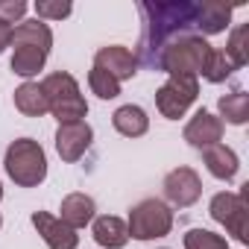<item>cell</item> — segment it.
<instances>
[{
  "label": "cell",
  "instance_id": "6",
  "mask_svg": "<svg viewBox=\"0 0 249 249\" xmlns=\"http://www.w3.org/2000/svg\"><path fill=\"white\" fill-rule=\"evenodd\" d=\"M173 229V211L161 202V199H141L132 211H129V223L126 231L135 240H153V237H164Z\"/></svg>",
  "mask_w": 249,
  "mask_h": 249
},
{
  "label": "cell",
  "instance_id": "2",
  "mask_svg": "<svg viewBox=\"0 0 249 249\" xmlns=\"http://www.w3.org/2000/svg\"><path fill=\"white\" fill-rule=\"evenodd\" d=\"M12 71L18 76H33L44 68L47 53L53 47V33L44 21H21L12 30Z\"/></svg>",
  "mask_w": 249,
  "mask_h": 249
},
{
  "label": "cell",
  "instance_id": "5",
  "mask_svg": "<svg viewBox=\"0 0 249 249\" xmlns=\"http://www.w3.org/2000/svg\"><path fill=\"white\" fill-rule=\"evenodd\" d=\"M41 91H44L47 106H50V111L59 123H76L88 114V103L79 94V85L71 73H65V71L50 73L41 82Z\"/></svg>",
  "mask_w": 249,
  "mask_h": 249
},
{
  "label": "cell",
  "instance_id": "1",
  "mask_svg": "<svg viewBox=\"0 0 249 249\" xmlns=\"http://www.w3.org/2000/svg\"><path fill=\"white\" fill-rule=\"evenodd\" d=\"M144 15V33L138 44V62L144 68L159 71L161 53L182 36H191L196 30V3L173 0V3H141Z\"/></svg>",
  "mask_w": 249,
  "mask_h": 249
},
{
  "label": "cell",
  "instance_id": "8",
  "mask_svg": "<svg viewBox=\"0 0 249 249\" xmlns=\"http://www.w3.org/2000/svg\"><path fill=\"white\" fill-rule=\"evenodd\" d=\"M199 94V85H196V76H170L159 91H156V106L164 117L170 120H179L188 106L196 100Z\"/></svg>",
  "mask_w": 249,
  "mask_h": 249
},
{
  "label": "cell",
  "instance_id": "22",
  "mask_svg": "<svg viewBox=\"0 0 249 249\" xmlns=\"http://www.w3.org/2000/svg\"><path fill=\"white\" fill-rule=\"evenodd\" d=\"M234 71H237V68L231 65V59H229L223 50H211V56H208V62H205L202 76H205L208 82H223V79H229Z\"/></svg>",
  "mask_w": 249,
  "mask_h": 249
},
{
  "label": "cell",
  "instance_id": "23",
  "mask_svg": "<svg viewBox=\"0 0 249 249\" xmlns=\"http://www.w3.org/2000/svg\"><path fill=\"white\" fill-rule=\"evenodd\" d=\"M88 85H91V91H94L100 100H114V97L120 94V82H117L114 76H108L106 71H100V68H91Z\"/></svg>",
  "mask_w": 249,
  "mask_h": 249
},
{
  "label": "cell",
  "instance_id": "4",
  "mask_svg": "<svg viewBox=\"0 0 249 249\" xmlns=\"http://www.w3.org/2000/svg\"><path fill=\"white\" fill-rule=\"evenodd\" d=\"M211 56V44L191 33V36H182L176 38L159 59V71L170 73V76H196L205 71V62Z\"/></svg>",
  "mask_w": 249,
  "mask_h": 249
},
{
  "label": "cell",
  "instance_id": "7",
  "mask_svg": "<svg viewBox=\"0 0 249 249\" xmlns=\"http://www.w3.org/2000/svg\"><path fill=\"white\" fill-rule=\"evenodd\" d=\"M211 217L217 223H223L234 240H240V243L249 240V234H246V217H249L246 191H240V194H231V191L217 194L211 199Z\"/></svg>",
  "mask_w": 249,
  "mask_h": 249
},
{
  "label": "cell",
  "instance_id": "17",
  "mask_svg": "<svg viewBox=\"0 0 249 249\" xmlns=\"http://www.w3.org/2000/svg\"><path fill=\"white\" fill-rule=\"evenodd\" d=\"M94 240L106 249H120L126 246L129 240V231H126V223L120 217H111V214H103L94 220Z\"/></svg>",
  "mask_w": 249,
  "mask_h": 249
},
{
  "label": "cell",
  "instance_id": "14",
  "mask_svg": "<svg viewBox=\"0 0 249 249\" xmlns=\"http://www.w3.org/2000/svg\"><path fill=\"white\" fill-rule=\"evenodd\" d=\"M202 161H205V167H208L211 176L226 179V182L234 179V173H237V167H240L237 153H234L231 147H226V144H211V147H205V150H202Z\"/></svg>",
  "mask_w": 249,
  "mask_h": 249
},
{
  "label": "cell",
  "instance_id": "21",
  "mask_svg": "<svg viewBox=\"0 0 249 249\" xmlns=\"http://www.w3.org/2000/svg\"><path fill=\"white\" fill-rule=\"evenodd\" d=\"M246 38H249V24L234 27V30H231V36H229V44H226V50H223V53L231 59V65H234V68H243V65H246V59H249Z\"/></svg>",
  "mask_w": 249,
  "mask_h": 249
},
{
  "label": "cell",
  "instance_id": "3",
  "mask_svg": "<svg viewBox=\"0 0 249 249\" xmlns=\"http://www.w3.org/2000/svg\"><path fill=\"white\" fill-rule=\"evenodd\" d=\"M3 164H6L9 179L21 188H36L47 179V156H44L41 144L33 141V138L12 141L9 150H6Z\"/></svg>",
  "mask_w": 249,
  "mask_h": 249
},
{
  "label": "cell",
  "instance_id": "27",
  "mask_svg": "<svg viewBox=\"0 0 249 249\" xmlns=\"http://www.w3.org/2000/svg\"><path fill=\"white\" fill-rule=\"evenodd\" d=\"M9 44H12V24L0 21V53H3Z\"/></svg>",
  "mask_w": 249,
  "mask_h": 249
},
{
  "label": "cell",
  "instance_id": "20",
  "mask_svg": "<svg viewBox=\"0 0 249 249\" xmlns=\"http://www.w3.org/2000/svg\"><path fill=\"white\" fill-rule=\"evenodd\" d=\"M220 114H223L229 123H234V126L246 123V120H249V94L234 91V94L220 97Z\"/></svg>",
  "mask_w": 249,
  "mask_h": 249
},
{
  "label": "cell",
  "instance_id": "29",
  "mask_svg": "<svg viewBox=\"0 0 249 249\" xmlns=\"http://www.w3.org/2000/svg\"><path fill=\"white\" fill-rule=\"evenodd\" d=\"M0 226H3V217H0Z\"/></svg>",
  "mask_w": 249,
  "mask_h": 249
},
{
  "label": "cell",
  "instance_id": "26",
  "mask_svg": "<svg viewBox=\"0 0 249 249\" xmlns=\"http://www.w3.org/2000/svg\"><path fill=\"white\" fill-rule=\"evenodd\" d=\"M27 12V3L24 0H0V21H6V24H15L21 21Z\"/></svg>",
  "mask_w": 249,
  "mask_h": 249
},
{
  "label": "cell",
  "instance_id": "16",
  "mask_svg": "<svg viewBox=\"0 0 249 249\" xmlns=\"http://www.w3.org/2000/svg\"><path fill=\"white\" fill-rule=\"evenodd\" d=\"M59 211H62L59 220L76 231V229H82V226H88V223L94 220L97 205H94V199L85 196V194H71V196L62 199V208H59Z\"/></svg>",
  "mask_w": 249,
  "mask_h": 249
},
{
  "label": "cell",
  "instance_id": "9",
  "mask_svg": "<svg viewBox=\"0 0 249 249\" xmlns=\"http://www.w3.org/2000/svg\"><path fill=\"white\" fill-rule=\"evenodd\" d=\"M202 194V182L196 176V170L191 167H176L164 176V196L167 202H173L176 208H188L199 199Z\"/></svg>",
  "mask_w": 249,
  "mask_h": 249
},
{
  "label": "cell",
  "instance_id": "12",
  "mask_svg": "<svg viewBox=\"0 0 249 249\" xmlns=\"http://www.w3.org/2000/svg\"><path fill=\"white\" fill-rule=\"evenodd\" d=\"M220 138H223V120L214 117V114L205 111V108H199V111L188 120V126H185V141H188L191 147L205 150V147H211V144H220Z\"/></svg>",
  "mask_w": 249,
  "mask_h": 249
},
{
  "label": "cell",
  "instance_id": "15",
  "mask_svg": "<svg viewBox=\"0 0 249 249\" xmlns=\"http://www.w3.org/2000/svg\"><path fill=\"white\" fill-rule=\"evenodd\" d=\"M229 18H231V6L220 3V0H202V3H196V30L205 36L223 33Z\"/></svg>",
  "mask_w": 249,
  "mask_h": 249
},
{
  "label": "cell",
  "instance_id": "11",
  "mask_svg": "<svg viewBox=\"0 0 249 249\" xmlns=\"http://www.w3.org/2000/svg\"><path fill=\"white\" fill-rule=\"evenodd\" d=\"M94 68L106 71L108 76H114L117 82L120 79H132L138 73V59L132 50L120 47V44H108V47H100L97 56H94Z\"/></svg>",
  "mask_w": 249,
  "mask_h": 249
},
{
  "label": "cell",
  "instance_id": "10",
  "mask_svg": "<svg viewBox=\"0 0 249 249\" xmlns=\"http://www.w3.org/2000/svg\"><path fill=\"white\" fill-rule=\"evenodd\" d=\"M91 126L85 120H76V123H59V132H56V150L62 156V161L73 164L85 156V150L91 147Z\"/></svg>",
  "mask_w": 249,
  "mask_h": 249
},
{
  "label": "cell",
  "instance_id": "19",
  "mask_svg": "<svg viewBox=\"0 0 249 249\" xmlns=\"http://www.w3.org/2000/svg\"><path fill=\"white\" fill-rule=\"evenodd\" d=\"M15 108H18L21 114H27V117H41V114L50 111L47 97H44V91H41L38 82H24V85L15 91Z\"/></svg>",
  "mask_w": 249,
  "mask_h": 249
},
{
  "label": "cell",
  "instance_id": "25",
  "mask_svg": "<svg viewBox=\"0 0 249 249\" xmlns=\"http://www.w3.org/2000/svg\"><path fill=\"white\" fill-rule=\"evenodd\" d=\"M71 3H62V0H59V3H50V0H38V3H36V15H38V21L41 18H50V21H62V18H68L71 15Z\"/></svg>",
  "mask_w": 249,
  "mask_h": 249
},
{
  "label": "cell",
  "instance_id": "13",
  "mask_svg": "<svg viewBox=\"0 0 249 249\" xmlns=\"http://www.w3.org/2000/svg\"><path fill=\"white\" fill-rule=\"evenodd\" d=\"M33 226L38 229V234L44 237V243L50 249H76V243H79V234L71 226H65L59 217L47 214V211H36Z\"/></svg>",
  "mask_w": 249,
  "mask_h": 249
},
{
  "label": "cell",
  "instance_id": "28",
  "mask_svg": "<svg viewBox=\"0 0 249 249\" xmlns=\"http://www.w3.org/2000/svg\"><path fill=\"white\" fill-rule=\"evenodd\" d=\"M0 199H3V188H0Z\"/></svg>",
  "mask_w": 249,
  "mask_h": 249
},
{
  "label": "cell",
  "instance_id": "24",
  "mask_svg": "<svg viewBox=\"0 0 249 249\" xmlns=\"http://www.w3.org/2000/svg\"><path fill=\"white\" fill-rule=\"evenodd\" d=\"M185 249H229V243L208 229H191L185 234Z\"/></svg>",
  "mask_w": 249,
  "mask_h": 249
},
{
  "label": "cell",
  "instance_id": "18",
  "mask_svg": "<svg viewBox=\"0 0 249 249\" xmlns=\"http://www.w3.org/2000/svg\"><path fill=\"white\" fill-rule=\"evenodd\" d=\"M111 123H114V129L120 135H126V138H138V135H144L150 129V117H147V111L141 106H120L114 111Z\"/></svg>",
  "mask_w": 249,
  "mask_h": 249
}]
</instances>
